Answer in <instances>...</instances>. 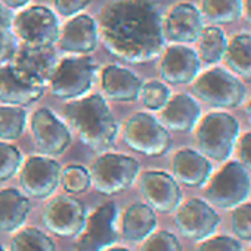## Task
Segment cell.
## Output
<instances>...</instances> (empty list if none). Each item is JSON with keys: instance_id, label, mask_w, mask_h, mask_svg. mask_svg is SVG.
<instances>
[{"instance_id": "obj_1", "label": "cell", "mask_w": 251, "mask_h": 251, "mask_svg": "<svg viewBox=\"0 0 251 251\" xmlns=\"http://www.w3.org/2000/svg\"><path fill=\"white\" fill-rule=\"evenodd\" d=\"M98 30L103 48L129 64L150 62L166 48L155 0H111L99 12Z\"/></svg>"}, {"instance_id": "obj_2", "label": "cell", "mask_w": 251, "mask_h": 251, "mask_svg": "<svg viewBox=\"0 0 251 251\" xmlns=\"http://www.w3.org/2000/svg\"><path fill=\"white\" fill-rule=\"evenodd\" d=\"M64 114L84 147L92 151H106L114 147L118 123L102 95H89L70 100L64 106Z\"/></svg>"}, {"instance_id": "obj_3", "label": "cell", "mask_w": 251, "mask_h": 251, "mask_svg": "<svg viewBox=\"0 0 251 251\" xmlns=\"http://www.w3.org/2000/svg\"><path fill=\"white\" fill-rule=\"evenodd\" d=\"M195 129L197 145L202 155L217 163L229 160L239 139V123L232 114L208 112L200 118Z\"/></svg>"}, {"instance_id": "obj_4", "label": "cell", "mask_w": 251, "mask_h": 251, "mask_svg": "<svg viewBox=\"0 0 251 251\" xmlns=\"http://www.w3.org/2000/svg\"><path fill=\"white\" fill-rule=\"evenodd\" d=\"M191 92L197 99L213 108H236L247 95L244 81L220 67L198 74L191 83Z\"/></svg>"}, {"instance_id": "obj_5", "label": "cell", "mask_w": 251, "mask_h": 251, "mask_svg": "<svg viewBox=\"0 0 251 251\" xmlns=\"http://www.w3.org/2000/svg\"><path fill=\"white\" fill-rule=\"evenodd\" d=\"M98 70L96 61L89 55L64 58L58 62L49 81L50 93L65 100L80 99L90 92Z\"/></svg>"}, {"instance_id": "obj_6", "label": "cell", "mask_w": 251, "mask_h": 251, "mask_svg": "<svg viewBox=\"0 0 251 251\" xmlns=\"http://www.w3.org/2000/svg\"><path fill=\"white\" fill-rule=\"evenodd\" d=\"M205 185L207 202L222 210H233L251 194L250 172L239 161H227Z\"/></svg>"}, {"instance_id": "obj_7", "label": "cell", "mask_w": 251, "mask_h": 251, "mask_svg": "<svg viewBox=\"0 0 251 251\" xmlns=\"http://www.w3.org/2000/svg\"><path fill=\"white\" fill-rule=\"evenodd\" d=\"M139 172L141 164L136 158L106 152L100 155L90 169L92 186L102 195H117L132 188Z\"/></svg>"}, {"instance_id": "obj_8", "label": "cell", "mask_w": 251, "mask_h": 251, "mask_svg": "<svg viewBox=\"0 0 251 251\" xmlns=\"http://www.w3.org/2000/svg\"><path fill=\"white\" fill-rule=\"evenodd\" d=\"M123 139L132 151L148 157H161L173 145L170 132L148 112H136L127 118Z\"/></svg>"}, {"instance_id": "obj_9", "label": "cell", "mask_w": 251, "mask_h": 251, "mask_svg": "<svg viewBox=\"0 0 251 251\" xmlns=\"http://www.w3.org/2000/svg\"><path fill=\"white\" fill-rule=\"evenodd\" d=\"M59 21L46 6H30L14 18V33L24 46L52 48L59 39Z\"/></svg>"}, {"instance_id": "obj_10", "label": "cell", "mask_w": 251, "mask_h": 251, "mask_svg": "<svg viewBox=\"0 0 251 251\" xmlns=\"http://www.w3.org/2000/svg\"><path fill=\"white\" fill-rule=\"evenodd\" d=\"M117 205L114 201L100 204L87 216L83 230L77 235L75 251H105L120 239L115 227Z\"/></svg>"}, {"instance_id": "obj_11", "label": "cell", "mask_w": 251, "mask_h": 251, "mask_svg": "<svg viewBox=\"0 0 251 251\" xmlns=\"http://www.w3.org/2000/svg\"><path fill=\"white\" fill-rule=\"evenodd\" d=\"M87 220L84 204L73 195H59L50 200L42 214L45 227L62 238L77 236Z\"/></svg>"}, {"instance_id": "obj_12", "label": "cell", "mask_w": 251, "mask_h": 251, "mask_svg": "<svg viewBox=\"0 0 251 251\" xmlns=\"http://www.w3.org/2000/svg\"><path fill=\"white\" fill-rule=\"evenodd\" d=\"M30 127L34 145L43 155H61L71 145L73 138L70 129L49 108H39L33 112L30 120Z\"/></svg>"}, {"instance_id": "obj_13", "label": "cell", "mask_w": 251, "mask_h": 251, "mask_svg": "<svg viewBox=\"0 0 251 251\" xmlns=\"http://www.w3.org/2000/svg\"><path fill=\"white\" fill-rule=\"evenodd\" d=\"M175 223L182 236L189 241H202L214 235L220 225V216L213 205L201 198H191L176 208Z\"/></svg>"}, {"instance_id": "obj_14", "label": "cell", "mask_w": 251, "mask_h": 251, "mask_svg": "<svg viewBox=\"0 0 251 251\" xmlns=\"http://www.w3.org/2000/svg\"><path fill=\"white\" fill-rule=\"evenodd\" d=\"M61 164L48 155H33L21 166L20 183L28 197L45 200L61 185Z\"/></svg>"}, {"instance_id": "obj_15", "label": "cell", "mask_w": 251, "mask_h": 251, "mask_svg": "<svg viewBox=\"0 0 251 251\" xmlns=\"http://www.w3.org/2000/svg\"><path fill=\"white\" fill-rule=\"evenodd\" d=\"M139 189L147 204L158 213L170 214L182 202V189L179 182L169 173L148 170L141 175Z\"/></svg>"}, {"instance_id": "obj_16", "label": "cell", "mask_w": 251, "mask_h": 251, "mask_svg": "<svg viewBox=\"0 0 251 251\" xmlns=\"http://www.w3.org/2000/svg\"><path fill=\"white\" fill-rule=\"evenodd\" d=\"M204 28L201 11L191 2H179L170 8L163 18V34L166 42L177 45L195 43Z\"/></svg>"}, {"instance_id": "obj_17", "label": "cell", "mask_w": 251, "mask_h": 251, "mask_svg": "<svg viewBox=\"0 0 251 251\" xmlns=\"http://www.w3.org/2000/svg\"><path fill=\"white\" fill-rule=\"evenodd\" d=\"M201 70L198 52L186 45L173 43L164 48L158 65L163 81L169 84H191Z\"/></svg>"}, {"instance_id": "obj_18", "label": "cell", "mask_w": 251, "mask_h": 251, "mask_svg": "<svg viewBox=\"0 0 251 251\" xmlns=\"http://www.w3.org/2000/svg\"><path fill=\"white\" fill-rule=\"evenodd\" d=\"M43 86L31 81L12 64L0 65V100L6 105L28 106L40 100L45 93Z\"/></svg>"}, {"instance_id": "obj_19", "label": "cell", "mask_w": 251, "mask_h": 251, "mask_svg": "<svg viewBox=\"0 0 251 251\" xmlns=\"http://www.w3.org/2000/svg\"><path fill=\"white\" fill-rule=\"evenodd\" d=\"M99 40L98 23L87 14L74 15L59 31L58 46L74 55H89L96 50Z\"/></svg>"}, {"instance_id": "obj_20", "label": "cell", "mask_w": 251, "mask_h": 251, "mask_svg": "<svg viewBox=\"0 0 251 251\" xmlns=\"http://www.w3.org/2000/svg\"><path fill=\"white\" fill-rule=\"evenodd\" d=\"M58 56L52 48H30L24 46L14 55L11 64L25 77L39 86H49V81L58 65Z\"/></svg>"}, {"instance_id": "obj_21", "label": "cell", "mask_w": 251, "mask_h": 251, "mask_svg": "<svg viewBox=\"0 0 251 251\" xmlns=\"http://www.w3.org/2000/svg\"><path fill=\"white\" fill-rule=\"evenodd\" d=\"M201 118V106L197 99L188 93L172 95L161 109V123L170 132L189 133Z\"/></svg>"}, {"instance_id": "obj_22", "label": "cell", "mask_w": 251, "mask_h": 251, "mask_svg": "<svg viewBox=\"0 0 251 251\" xmlns=\"http://www.w3.org/2000/svg\"><path fill=\"white\" fill-rule=\"evenodd\" d=\"M100 89L114 102H135L139 99L142 80L129 68L120 65H108L100 73Z\"/></svg>"}, {"instance_id": "obj_23", "label": "cell", "mask_w": 251, "mask_h": 251, "mask_svg": "<svg viewBox=\"0 0 251 251\" xmlns=\"http://www.w3.org/2000/svg\"><path fill=\"white\" fill-rule=\"evenodd\" d=\"M173 177L189 188H202L213 175L210 160L201 152L183 148L179 150L172 160Z\"/></svg>"}, {"instance_id": "obj_24", "label": "cell", "mask_w": 251, "mask_h": 251, "mask_svg": "<svg viewBox=\"0 0 251 251\" xmlns=\"http://www.w3.org/2000/svg\"><path fill=\"white\" fill-rule=\"evenodd\" d=\"M31 211L28 197L15 188L0 191V230L17 232L20 230Z\"/></svg>"}, {"instance_id": "obj_25", "label": "cell", "mask_w": 251, "mask_h": 251, "mask_svg": "<svg viewBox=\"0 0 251 251\" xmlns=\"http://www.w3.org/2000/svg\"><path fill=\"white\" fill-rule=\"evenodd\" d=\"M157 227L155 211L142 202L126 208L121 217V236L129 242H142Z\"/></svg>"}, {"instance_id": "obj_26", "label": "cell", "mask_w": 251, "mask_h": 251, "mask_svg": "<svg viewBox=\"0 0 251 251\" xmlns=\"http://www.w3.org/2000/svg\"><path fill=\"white\" fill-rule=\"evenodd\" d=\"M223 59L235 75L251 81V33L241 31L227 39Z\"/></svg>"}, {"instance_id": "obj_27", "label": "cell", "mask_w": 251, "mask_h": 251, "mask_svg": "<svg viewBox=\"0 0 251 251\" xmlns=\"http://www.w3.org/2000/svg\"><path fill=\"white\" fill-rule=\"evenodd\" d=\"M197 42H198V56L202 62L208 65H214L223 61L227 48V37L220 27L216 25L204 27Z\"/></svg>"}, {"instance_id": "obj_28", "label": "cell", "mask_w": 251, "mask_h": 251, "mask_svg": "<svg viewBox=\"0 0 251 251\" xmlns=\"http://www.w3.org/2000/svg\"><path fill=\"white\" fill-rule=\"evenodd\" d=\"M201 14L213 24H232L244 15V0H202Z\"/></svg>"}, {"instance_id": "obj_29", "label": "cell", "mask_w": 251, "mask_h": 251, "mask_svg": "<svg viewBox=\"0 0 251 251\" xmlns=\"http://www.w3.org/2000/svg\"><path fill=\"white\" fill-rule=\"evenodd\" d=\"M27 126V111L18 105H0V139L17 141Z\"/></svg>"}, {"instance_id": "obj_30", "label": "cell", "mask_w": 251, "mask_h": 251, "mask_svg": "<svg viewBox=\"0 0 251 251\" xmlns=\"http://www.w3.org/2000/svg\"><path fill=\"white\" fill-rule=\"evenodd\" d=\"M11 251H58L55 241L37 227H21L11 241Z\"/></svg>"}, {"instance_id": "obj_31", "label": "cell", "mask_w": 251, "mask_h": 251, "mask_svg": "<svg viewBox=\"0 0 251 251\" xmlns=\"http://www.w3.org/2000/svg\"><path fill=\"white\" fill-rule=\"evenodd\" d=\"M18 50L14 33V15L9 8L0 3V65L11 62Z\"/></svg>"}, {"instance_id": "obj_32", "label": "cell", "mask_w": 251, "mask_h": 251, "mask_svg": "<svg viewBox=\"0 0 251 251\" xmlns=\"http://www.w3.org/2000/svg\"><path fill=\"white\" fill-rule=\"evenodd\" d=\"M139 98L145 108L151 111H161L164 105L172 98V90L166 84V81L161 80H150L147 83H142Z\"/></svg>"}, {"instance_id": "obj_33", "label": "cell", "mask_w": 251, "mask_h": 251, "mask_svg": "<svg viewBox=\"0 0 251 251\" xmlns=\"http://www.w3.org/2000/svg\"><path fill=\"white\" fill-rule=\"evenodd\" d=\"M61 182L64 189L71 195H78L86 192L92 186L90 172L78 164L68 166L62 170Z\"/></svg>"}, {"instance_id": "obj_34", "label": "cell", "mask_w": 251, "mask_h": 251, "mask_svg": "<svg viewBox=\"0 0 251 251\" xmlns=\"http://www.w3.org/2000/svg\"><path fill=\"white\" fill-rule=\"evenodd\" d=\"M23 166L21 151L6 142H0V182L12 179Z\"/></svg>"}, {"instance_id": "obj_35", "label": "cell", "mask_w": 251, "mask_h": 251, "mask_svg": "<svg viewBox=\"0 0 251 251\" xmlns=\"http://www.w3.org/2000/svg\"><path fill=\"white\" fill-rule=\"evenodd\" d=\"M230 226L239 241L251 242V202L245 201L233 208Z\"/></svg>"}, {"instance_id": "obj_36", "label": "cell", "mask_w": 251, "mask_h": 251, "mask_svg": "<svg viewBox=\"0 0 251 251\" xmlns=\"http://www.w3.org/2000/svg\"><path fill=\"white\" fill-rule=\"evenodd\" d=\"M142 242L141 251H182L179 239L169 230H154Z\"/></svg>"}, {"instance_id": "obj_37", "label": "cell", "mask_w": 251, "mask_h": 251, "mask_svg": "<svg viewBox=\"0 0 251 251\" xmlns=\"http://www.w3.org/2000/svg\"><path fill=\"white\" fill-rule=\"evenodd\" d=\"M200 242L197 251H244L241 241L229 235H211Z\"/></svg>"}, {"instance_id": "obj_38", "label": "cell", "mask_w": 251, "mask_h": 251, "mask_svg": "<svg viewBox=\"0 0 251 251\" xmlns=\"http://www.w3.org/2000/svg\"><path fill=\"white\" fill-rule=\"evenodd\" d=\"M92 0H53L55 9L62 17H74L84 11Z\"/></svg>"}, {"instance_id": "obj_39", "label": "cell", "mask_w": 251, "mask_h": 251, "mask_svg": "<svg viewBox=\"0 0 251 251\" xmlns=\"http://www.w3.org/2000/svg\"><path fill=\"white\" fill-rule=\"evenodd\" d=\"M238 161L248 170L251 172V132L244 133L238 142Z\"/></svg>"}, {"instance_id": "obj_40", "label": "cell", "mask_w": 251, "mask_h": 251, "mask_svg": "<svg viewBox=\"0 0 251 251\" xmlns=\"http://www.w3.org/2000/svg\"><path fill=\"white\" fill-rule=\"evenodd\" d=\"M31 0H0V3L5 5L6 8H9L11 11L12 9H23L25 8Z\"/></svg>"}, {"instance_id": "obj_41", "label": "cell", "mask_w": 251, "mask_h": 251, "mask_svg": "<svg viewBox=\"0 0 251 251\" xmlns=\"http://www.w3.org/2000/svg\"><path fill=\"white\" fill-rule=\"evenodd\" d=\"M244 12H245L247 23L251 27V0H245V2H244Z\"/></svg>"}, {"instance_id": "obj_42", "label": "cell", "mask_w": 251, "mask_h": 251, "mask_svg": "<svg viewBox=\"0 0 251 251\" xmlns=\"http://www.w3.org/2000/svg\"><path fill=\"white\" fill-rule=\"evenodd\" d=\"M245 112H247V118H248V123L251 124V99L248 100L247 106H245Z\"/></svg>"}, {"instance_id": "obj_43", "label": "cell", "mask_w": 251, "mask_h": 251, "mask_svg": "<svg viewBox=\"0 0 251 251\" xmlns=\"http://www.w3.org/2000/svg\"><path fill=\"white\" fill-rule=\"evenodd\" d=\"M105 251H130V250H127V248H121V247H111V248H108V250H105Z\"/></svg>"}, {"instance_id": "obj_44", "label": "cell", "mask_w": 251, "mask_h": 251, "mask_svg": "<svg viewBox=\"0 0 251 251\" xmlns=\"http://www.w3.org/2000/svg\"><path fill=\"white\" fill-rule=\"evenodd\" d=\"M0 251H5V248L2 247V244H0Z\"/></svg>"}, {"instance_id": "obj_45", "label": "cell", "mask_w": 251, "mask_h": 251, "mask_svg": "<svg viewBox=\"0 0 251 251\" xmlns=\"http://www.w3.org/2000/svg\"><path fill=\"white\" fill-rule=\"evenodd\" d=\"M250 251H251V250H250Z\"/></svg>"}]
</instances>
